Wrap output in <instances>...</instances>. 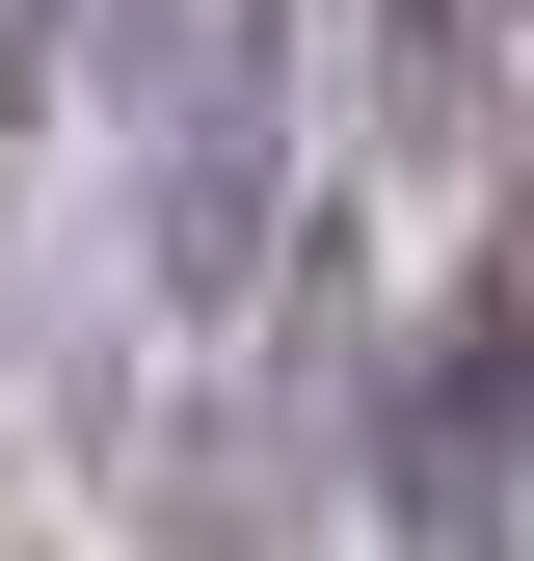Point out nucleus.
Returning <instances> with one entry per match:
<instances>
[{
    "mask_svg": "<svg viewBox=\"0 0 534 561\" xmlns=\"http://www.w3.org/2000/svg\"><path fill=\"white\" fill-rule=\"evenodd\" d=\"M348 81H374V161L428 187H534V0H348Z\"/></svg>",
    "mask_w": 534,
    "mask_h": 561,
    "instance_id": "obj_2",
    "label": "nucleus"
},
{
    "mask_svg": "<svg viewBox=\"0 0 534 561\" xmlns=\"http://www.w3.org/2000/svg\"><path fill=\"white\" fill-rule=\"evenodd\" d=\"M134 561H321V535H294V481H267V428H187L161 508H134Z\"/></svg>",
    "mask_w": 534,
    "mask_h": 561,
    "instance_id": "obj_3",
    "label": "nucleus"
},
{
    "mask_svg": "<svg viewBox=\"0 0 534 561\" xmlns=\"http://www.w3.org/2000/svg\"><path fill=\"white\" fill-rule=\"evenodd\" d=\"M348 455H374V508L428 535V561H508L534 535V187L481 215V267L348 375Z\"/></svg>",
    "mask_w": 534,
    "mask_h": 561,
    "instance_id": "obj_1",
    "label": "nucleus"
}]
</instances>
